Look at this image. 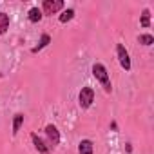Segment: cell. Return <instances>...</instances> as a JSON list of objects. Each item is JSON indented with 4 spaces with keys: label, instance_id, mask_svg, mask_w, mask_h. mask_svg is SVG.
<instances>
[{
    "label": "cell",
    "instance_id": "obj_1",
    "mask_svg": "<svg viewBox=\"0 0 154 154\" xmlns=\"http://www.w3.org/2000/svg\"><path fill=\"white\" fill-rule=\"evenodd\" d=\"M93 76L102 84V87H103V91L105 93H111L112 91V84H111V76H109V72H107V67L103 65V63H94L93 65Z\"/></svg>",
    "mask_w": 154,
    "mask_h": 154
},
{
    "label": "cell",
    "instance_id": "obj_2",
    "mask_svg": "<svg viewBox=\"0 0 154 154\" xmlns=\"http://www.w3.org/2000/svg\"><path fill=\"white\" fill-rule=\"evenodd\" d=\"M63 0H44L42 2V15L44 17H51V15H56L58 11L63 9Z\"/></svg>",
    "mask_w": 154,
    "mask_h": 154
},
{
    "label": "cell",
    "instance_id": "obj_3",
    "mask_svg": "<svg viewBox=\"0 0 154 154\" xmlns=\"http://www.w3.org/2000/svg\"><path fill=\"white\" fill-rule=\"evenodd\" d=\"M93 102H94V89L89 87V85L82 87V91H80V94H78V103H80V107H82V109H89V107L93 105Z\"/></svg>",
    "mask_w": 154,
    "mask_h": 154
},
{
    "label": "cell",
    "instance_id": "obj_4",
    "mask_svg": "<svg viewBox=\"0 0 154 154\" xmlns=\"http://www.w3.org/2000/svg\"><path fill=\"white\" fill-rule=\"evenodd\" d=\"M116 56H118V62H120V65H122V69H125L127 72L131 71V56H129V51L125 49V45L123 44H118L116 45Z\"/></svg>",
    "mask_w": 154,
    "mask_h": 154
},
{
    "label": "cell",
    "instance_id": "obj_5",
    "mask_svg": "<svg viewBox=\"0 0 154 154\" xmlns=\"http://www.w3.org/2000/svg\"><path fill=\"white\" fill-rule=\"evenodd\" d=\"M45 136H47V145H49V149L60 145V131H58L53 123L45 125Z\"/></svg>",
    "mask_w": 154,
    "mask_h": 154
},
{
    "label": "cell",
    "instance_id": "obj_6",
    "mask_svg": "<svg viewBox=\"0 0 154 154\" xmlns=\"http://www.w3.org/2000/svg\"><path fill=\"white\" fill-rule=\"evenodd\" d=\"M31 141H33V145H35V149L40 152V154H49L51 152V149H49V145L36 134V132H31Z\"/></svg>",
    "mask_w": 154,
    "mask_h": 154
},
{
    "label": "cell",
    "instance_id": "obj_7",
    "mask_svg": "<svg viewBox=\"0 0 154 154\" xmlns=\"http://www.w3.org/2000/svg\"><path fill=\"white\" fill-rule=\"evenodd\" d=\"M49 44H51V36H49L47 33H44V35L40 36V40H38V44H36V45H35V47L31 49V53H33V54H36V53H40V51H42L44 47H47Z\"/></svg>",
    "mask_w": 154,
    "mask_h": 154
},
{
    "label": "cell",
    "instance_id": "obj_8",
    "mask_svg": "<svg viewBox=\"0 0 154 154\" xmlns=\"http://www.w3.org/2000/svg\"><path fill=\"white\" fill-rule=\"evenodd\" d=\"M93 152H94V147L91 140H82L78 143V154H93Z\"/></svg>",
    "mask_w": 154,
    "mask_h": 154
},
{
    "label": "cell",
    "instance_id": "obj_9",
    "mask_svg": "<svg viewBox=\"0 0 154 154\" xmlns=\"http://www.w3.org/2000/svg\"><path fill=\"white\" fill-rule=\"evenodd\" d=\"M27 18H29V22H31V24H38V22L44 18L42 9H40V8H31V9H29V13H27Z\"/></svg>",
    "mask_w": 154,
    "mask_h": 154
},
{
    "label": "cell",
    "instance_id": "obj_10",
    "mask_svg": "<svg viewBox=\"0 0 154 154\" xmlns=\"http://www.w3.org/2000/svg\"><path fill=\"white\" fill-rule=\"evenodd\" d=\"M22 123H24V114H22V112H17V114L13 116V136H17V134H18V131H20Z\"/></svg>",
    "mask_w": 154,
    "mask_h": 154
},
{
    "label": "cell",
    "instance_id": "obj_11",
    "mask_svg": "<svg viewBox=\"0 0 154 154\" xmlns=\"http://www.w3.org/2000/svg\"><path fill=\"white\" fill-rule=\"evenodd\" d=\"M8 29H9V15L0 13V35H6Z\"/></svg>",
    "mask_w": 154,
    "mask_h": 154
},
{
    "label": "cell",
    "instance_id": "obj_12",
    "mask_svg": "<svg viewBox=\"0 0 154 154\" xmlns=\"http://www.w3.org/2000/svg\"><path fill=\"white\" fill-rule=\"evenodd\" d=\"M72 18H74V9H72V8L63 9V11H62V15L58 17V20H60L62 24H67V22H71Z\"/></svg>",
    "mask_w": 154,
    "mask_h": 154
},
{
    "label": "cell",
    "instance_id": "obj_13",
    "mask_svg": "<svg viewBox=\"0 0 154 154\" xmlns=\"http://www.w3.org/2000/svg\"><path fill=\"white\" fill-rule=\"evenodd\" d=\"M140 26H141V27H145V29H147V27H150V11H149L147 8H145V9L141 11V18H140Z\"/></svg>",
    "mask_w": 154,
    "mask_h": 154
},
{
    "label": "cell",
    "instance_id": "obj_14",
    "mask_svg": "<svg viewBox=\"0 0 154 154\" xmlns=\"http://www.w3.org/2000/svg\"><path fill=\"white\" fill-rule=\"evenodd\" d=\"M138 42H140L141 45H152V44H154V36H152V35H140V36H138Z\"/></svg>",
    "mask_w": 154,
    "mask_h": 154
},
{
    "label": "cell",
    "instance_id": "obj_15",
    "mask_svg": "<svg viewBox=\"0 0 154 154\" xmlns=\"http://www.w3.org/2000/svg\"><path fill=\"white\" fill-rule=\"evenodd\" d=\"M0 76H2V74H0Z\"/></svg>",
    "mask_w": 154,
    "mask_h": 154
}]
</instances>
